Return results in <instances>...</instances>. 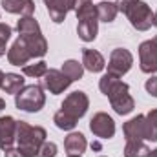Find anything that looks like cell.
<instances>
[{
	"instance_id": "30bf717a",
	"label": "cell",
	"mask_w": 157,
	"mask_h": 157,
	"mask_svg": "<svg viewBox=\"0 0 157 157\" xmlns=\"http://www.w3.org/2000/svg\"><path fill=\"white\" fill-rule=\"evenodd\" d=\"M71 80L66 77L60 70H48L42 78V86L51 93V95H60L64 90H68Z\"/></svg>"
},
{
	"instance_id": "5b68a950",
	"label": "cell",
	"mask_w": 157,
	"mask_h": 157,
	"mask_svg": "<svg viewBox=\"0 0 157 157\" xmlns=\"http://www.w3.org/2000/svg\"><path fill=\"white\" fill-rule=\"evenodd\" d=\"M108 99H110V104H112L113 112L119 113V115H128L135 108V101L130 95V86L126 82H122V80L112 90V93L108 95Z\"/></svg>"
},
{
	"instance_id": "603a6c76",
	"label": "cell",
	"mask_w": 157,
	"mask_h": 157,
	"mask_svg": "<svg viewBox=\"0 0 157 157\" xmlns=\"http://www.w3.org/2000/svg\"><path fill=\"white\" fill-rule=\"evenodd\" d=\"M17 31H18V35L37 33V31H40V26L35 20V17H20V20L17 22Z\"/></svg>"
},
{
	"instance_id": "e0dca14e",
	"label": "cell",
	"mask_w": 157,
	"mask_h": 157,
	"mask_svg": "<svg viewBox=\"0 0 157 157\" xmlns=\"http://www.w3.org/2000/svg\"><path fill=\"white\" fill-rule=\"evenodd\" d=\"M86 146H88V141H86V137L80 132H71L64 139V150L68 152V155H80V154H84Z\"/></svg>"
},
{
	"instance_id": "836d02e7",
	"label": "cell",
	"mask_w": 157,
	"mask_h": 157,
	"mask_svg": "<svg viewBox=\"0 0 157 157\" xmlns=\"http://www.w3.org/2000/svg\"><path fill=\"white\" fill-rule=\"evenodd\" d=\"M154 26H155V28H157V11H155V13H154Z\"/></svg>"
},
{
	"instance_id": "4fadbf2b",
	"label": "cell",
	"mask_w": 157,
	"mask_h": 157,
	"mask_svg": "<svg viewBox=\"0 0 157 157\" xmlns=\"http://www.w3.org/2000/svg\"><path fill=\"white\" fill-rule=\"evenodd\" d=\"M46 7H48V13H49V18L55 22V24H62L66 20V15L70 11H73V4L75 0H44Z\"/></svg>"
},
{
	"instance_id": "f1b7e54d",
	"label": "cell",
	"mask_w": 157,
	"mask_h": 157,
	"mask_svg": "<svg viewBox=\"0 0 157 157\" xmlns=\"http://www.w3.org/2000/svg\"><path fill=\"white\" fill-rule=\"evenodd\" d=\"M4 157H26L18 148H9V150H6L4 152Z\"/></svg>"
},
{
	"instance_id": "1f68e13d",
	"label": "cell",
	"mask_w": 157,
	"mask_h": 157,
	"mask_svg": "<svg viewBox=\"0 0 157 157\" xmlns=\"http://www.w3.org/2000/svg\"><path fill=\"white\" fill-rule=\"evenodd\" d=\"M148 157H157V148H155V150H150V154H148Z\"/></svg>"
},
{
	"instance_id": "8fae6325",
	"label": "cell",
	"mask_w": 157,
	"mask_h": 157,
	"mask_svg": "<svg viewBox=\"0 0 157 157\" xmlns=\"http://www.w3.org/2000/svg\"><path fill=\"white\" fill-rule=\"evenodd\" d=\"M17 143V121L11 115L0 117V148L6 152Z\"/></svg>"
},
{
	"instance_id": "ba28073f",
	"label": "cell",
	"mask_w": 157,
	"mask_h": 157,
	"mask_svg": "<svg viewBox=\"0 0 157 157\" xmlns=\"http://www.w3.org/2000/svg\"><path fill=\"white\" fill-rule=\"evenodd\" d=\"M88 108H90V99H88V95H86L84 91H80V90L70 93V95L62 101V104H60V110H62V112H66L68 115L75 117L77 121L86 115Z\"/></svg>"
},
{
	"instance_id": "ffe728a7",
	"label": "cell",
	"mask_w": 157,
	"mask_h": 157,
	"mask_svg": "<svg viewBox=\"0 0 157 157\" xmlns=\"http://www.w3.org/2000/svg\"><path fill=\"white\" fill-rule=\"evenodd\" d=\"M60 71L73 82V80H80V78H82V75H84V66H82V62L70 59V60H66V62L62 64V70H60Z\"/></svg>"
},
{
	"instance_id": "9a60e30c",
	"label": "cell",
	"mask_w": 157,
	"mask_h": 157,
	"mask_svg": "<svg viewBox=\"0 0 157 157\" xmlns=\"http://www.w3.org/2000/svg\"><path fill=\"white\" fill-rule=\"evenodd\" d=\"M31 53L28 51V48L22 44V40L17 39L13 42V46L7 49V62L11 66H26L31 60Z\"/></svg>"
},
{
	"instance_id": "d590c367",
	"label": "cell",
	"mask_w": 157,
	"mask_h": 157,
	"mask_svg": "<svg viewBox=\"0 0 157 157\" xmlns=\"http://www.w3.org/2000/svg\"><path fill=\"white\" fill-rule=\"evenodd\" d=\"M99 157H106V155H99Z\"/></svg>"
},
{
	"instance_id": "277c9868",
	"label": "cell",
	"mask_w": 157,
	"mask_h": 157,
	"mask_svg": "<svg viewBox=\"0 0 157 157\" xmlns=\"http://www.w3.org/2000/svg\"><path fill=\"white\" fill-rule=\"evenodd\" d=\"M132 24V28H135L137 31H148L154 26V11L152 7L143 2V0H135L124 13Z\"/></svg>"
},
{
	"instance_id": "83f0119b",
	"label": "cell",
	"mask_w": 157,
	"mask_h": 157,
	"mask_svg": "<svg viewBox=\"0 0 157 157\" xmlns=\"http://www.w3.org/2000/svg\"><path fill=\"white\" fill-rule=\"evenodd\" d=\"M133 2H135V0H117V2H115V6H117L119 13H122V15H124V13H126V9H128Z\"/></svg>"
},
{
	"instance_id": "484cf974",
	"label": "cell",
	"mask_w": 157,
	"mask_h": 157,
	"mask_svg": "<svg viewBox=\"0 0 157 157\" xmlns=\"http://www.w3.org/2000/svg\"><path fill=\"white\" fill-rule=\"evenodd\" d=\"M55 155H57V144L49 143V141H44L37 157H55Z\"/></svg>"
},
{
	"instance_id": "7c38bea8",
	"label": "cell",
	"mask_w": 157,
	"mask_h": 157,
	"mask_svg": "<svg viewBox=\"0 0 157 157\" xmlns=\"http://www.w3.org/2000/svg\"><path fill=\"white\" fill-rule=\"evenodd\" d=\"M122 133L126 141H144L146 139V119L144 115L130 119L128 122L122 124Z\"/></svg>"
},
{
	"instance_id": "d4e9b609",
	"label": "cell",
	"mask_w": 157,
	"mask_h": 157,
	"mask_svg": "<svg viewBox=\"0 0 157 157\" xmlns=\"http://www.w3.org/2000/svg\"><path fill=\"white\" fill-rule=\"evenodd\" d=\"M144 119H146V141H157V108L150 110Z\"/></svg>"
},
{
	"instance_id": "44dd1931",
	"label": "cell",
	"mask_w": 157,
	"mask_h": 157,
	"mask_svg": "<svg viewBox=\"0 0 157 157\" xmlns=\"http://www.w3.org/2000/svg\"><path fill=\"white\" fill-rule=\"evenodd\" d=\"M150 148L143 141H126L124 157H148Z\"/></svg>"
},
{
	"instance_id": "3957f363",
	"label": "cell",
	"mask_w": 157,
	"mask_h": 157,
	"mask_svg": "<svg viewBox=\"0 0 157 157\" xmlns=\"http://www.w3.org/2000/svg\"><path fill=\"white\" fill-rule=\"evenodd\" d=\"M15 104L18 110L28 112V113H37L46 104V93L44 88L39 84H29L24 86L17 95H15Z\"/></svg>"
},
{
	"instance_id": "5bb4252c",
	"label": "cell",
	"mask_w": 157,
	"mask_h": 157,
	"mask_svg": "<svg viewBox=\"0 0 157 157\" xmlns=\"http://www.w3.org/2000/svg\"><path fill=\"white\" fill-rule=\"evenodd\" d=\"M4 11L11 15H20V17H33L35 13V2L33 0H0Z\"/></svg>"
},
{
	"instance_id": "4dcf8cb0",
	"label": "cell",
	"mask_w": 157,
	"mask_h": 157,
	"mask_svg": "<svg viewBox=\"0 0 157 157\" xmlns=\"http://www.w3.org/2000/svg\"><path fill=\"white\" fill-rule=\"evenodd\" d=\"M4 108H6V101H4V99H2V97H0V112H2V110H4Z\"/></svg>"
},
{
	"instance_id": "6da1fadb",
	"label": "cell",
	"mask_w": 157,
	"mask_h": 157,
	"mask_svg": "<svg viewBox=\"0 0 157 157\" xmlns=\"http://www.w3.org/2000/svg\"><path fill=\"white\" fill-rule=\"evenodd\" d=\"M48 133L42 126H31L26 121H17V148L26 157L39 155L42 143Z\"/></svg>"
},
{
	"instance_id": "9c48e42d",
	"label": "cell",
	"mask_w": 157,
	"mask_h": 157,
	"mask_svg": "<svg viewBox=\"0 0 157 157\" xmlns=\"http://www.w3.org/2000/svg\"><path fill=\"white\" fill-rule=\"evenodd\" d=\"M90 130L99 139H112L115 135V121L104 112L95 113L90 121Z\"/></svg>"
},
{
	"instance_id": "8992f818",
	"label": "cell",
	"mask_w": 157,
	"mask_h": 157,
	"mask_svg": "<svg viewBox=\"0 0 157 157\" xmlns=\"http://www.w3.org/2000/svg\"><path fill=\"white\" fill-rule=\"evenodd\" d=\"M108 73L115 75V77H122L126 75L132 66H133V55L126 49V48H115L110 53V60H108Z\"/></svg>"
},
{
	"instance_id": "52a82bcc",
	"label": "cell",
	"mask_w": 157,
	"mask_h": 157,
	"mask_svg": "<svg viewBox=\"0 0 157 157\" xmlns=\"http://www.w3.org/2000/svg\"><path fill=\"white\" fill-rule=\"evenodd\" d=\"M139 68L143 73L157 71V35L152 40H144L139 46Z\"/></svg>"
},
{
	"instance_id": "d6986e66",
	"label": "cell",
	"mask_w": 157,
	"mask_h": 157,
	"mask_svg": "<svg viewBox=\"0 0 157 157\" xmlns=\"http://www.w3.org/2000/svg\"><path fill=\"white\" fill-rule=\"evenodd\" d=\"M26 86V78L22 77L20 73H6L4 75V82H2V90L6 93L17 95L22 88Z\"/></svg>"
},
{
	"instance_id": "f546056e",
	"label": "cell",
	"mask_w": 157,
	"mask_h": 157,
	"mask_svg": "<svg viewBox=\"0 0 157 157\" xmlns=\"http://www.w3.org/2000/svg\"><path fill=\"white\" fill-rule=\"evenodd\" d=\"M6 44H7L6 40L0 39V57H4V55H6V49H7V48H6Z\"/></svg>"
},
{
	"instance_id": "ac0fdd59",
	"label": "cell",
	"mask_w": 157,
	"mask_h": 157,
	"mask_svg": "<svg viewBox=\"0 0 157 157\" xmlns=\"http://www.w3.org/2000/svg\"><path fill=\"white\" fill-rule=\"evenodd\" d=\"M95 11H97V18H99V22H106V24H112V22L115 20L117 13H119L115 2H106V0L99 2V4L95 6Z\"/></svg>"
},
{
	"instance_id": "7a4b0ae2",
	"label": "cell",
	"mask_w": 157,
	"mask_h": 157,
	"mask_svg": "<svg viewBox=\"0 0 157 157\" xmlns=\"http://www.w3.org/2000/svg\"><path fill=\"white\" fill-rule=\"evenodd\" d=\"M77 15V35L82 42H93L97 39L99 33V18H97V11L95 6L90 2L86 6H80L77 9H73Z\"/></svg>"
},
{
	"instance_id": "d6a6232c",
	"label": "cell",
	"mask_w": 157,
	"mask_h": 157,
	"mask_svg": "<svg viewBox=\"0 0 157 157\" xmlns=\"http://www.w3.org/2000/svg\"><path fill=\"white\" fill-rule=\"evenodd\" d=\"M4 75H6V73L0 70V88H2V82H4Z\"/></svg>"
},
{
	"instance_id": "7402d4cb",
	"label": "cell",
	"mask_w": 157,
	"mask_h": 157,
	"mask_svg": "<svg viewBox=\"0 0 157 157\" xmlns=\"http://www.w3.org/2000/svg\"><path fill=\"white\" fill-rule=\"evenodd\" d=\"M53 122H55V126H57L59 130H64V132H71V130L77 126V119L71 117V115H68V113L62 112V110H59V112L53 115Z\"/></svg>"
},
{
	"instance_id": "cb8c5ba5",
	"label": "cell",
	"mask_w": 157,
	"mask_h": 157,
	"mask_svg": "<svg viewBox=\"0 0 157 157\" xmlns=\"http://www.w3.org/2000/svg\"><path fill=\"white\" fill-rule=\"evenodd\" d=\"M48 71V64L44 60H39L35 64H26L22 66V73L26 77H33V78H39V77H44Z\"/></svg>"
},
{
	"instance_id": "4316f807",
	"label": "cell",
	"mask_w": 157,
	"mask_h": 157,
	"mask_svg": "<svg viewBox=\"0 0 157 157\" xmlns=\"http://www.w3.org/2000/svg\"><path fill=\"white\" fill-rule=\"evenodd\" d=\"M144 88H146V91L152 95V97H157V77H150L146 80V84H144Z\"/></svg>"
},
{
	"instance_id": "2e32d148",
	"label": "cell",
	"mask_w": 157,
	"mask_h": 157,
	"mask_svg": "<svg viewBox=\"0 0 157 157\" xmlns=\"http://www.w3.org/2000/svg\"><path fill=\"white\" fill-rule=\"evenodd\" d=\"M82 66H84V70H88L91 73H99L106 68V60L99 51L84 48L82 49Z\"/></svg>"
},
{
	"instance_id": "e575fe53",
	"label": "cell",
	"mask_w": 157,
	"mask_h": 157,
	"mask_svg": "<svg viewBox=\"0 0 157 157\" xmlns=\"http://www.w3.org/2000/svg\"><path fill=\"white\" fill-rule=\"evenodd\" d=\"M68 157H80V155H68Z\"/></svg>"
}]
</instances>
